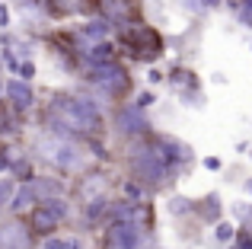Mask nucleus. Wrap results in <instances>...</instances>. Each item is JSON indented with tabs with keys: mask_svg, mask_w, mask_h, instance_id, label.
Instances as JSON below:
<instances>
[{
	"mask_svg": "<svg viewBox=\"0 0 252 249\" xmlns=\"http://www.w3.org/2000/svg\"><path fill=\"white\" fill-rule=\"evenodd\" d=\"M42 131H51L58 137H74V141H102L105 115L102 102L86 93H51L38 112Z\"/></svg>",
	"mask_w": 252,
	"mask_h": 249,
	"instance_id": "obj_1",
	"label": "nucleus"
},
{
	"mask_svg": "<svg viewBox=\"0 0 252 249\" xmlns=\"http://www.w3.org/2000/svg\"><path fill=\"white\" fill-rule=\"evenodd\" d=\"M32 154L38 163H45L48 169H55L58 176H83L86 169H93L86 163V144L74 141V137H58L51 131H42L32 144Z\"/></svg>",
	"mask_w": 252,
	"mask_h": 249,
	"instance_id": "obj_2",
	"label": "nucleus"
},
{
	"mask_svg": "<svg viewBox=\"0 0 252 249\" xmlns=\"http://www.w3.org/2000/svg\"><path fill=\"white\" fill-rule=\"evenodd\" d=\"M125 160H128V169H131V179L141 182L147 192H160V188H169L176 182L179 169H172L166 160L160 156V150L147 141H134L128 144L125 150Z\"/></svg>",
	"mask_w": 252,
	"mask_h": 249,
	"instance_id": "obj_3",
	"label": "nucleus"
},
{
	"mask_svg": "<svg viewBox=\"0 0 252 249\" xmlns=\"http://www.w3.org/2000/svg\"><path fill=\"white\" fill-rule=\"evenodd\" d=\"M80 74L93 87V93H96L99 99H105V102H118V106H122V99L134 90L131 74H128V67H125L122 61L102 64V67H93V70H80Z\"/></svg>",
	"mask_w": 252,
	"mask_h": 249,
	"instance_id": "obj_4",
	"label": "nucleus"
},
{
	"mask_svg": "<svg viewBox=\"0 0 252 249\" xmlns=\"http://www.w3.org/2000/svg\"><path fill=\"white\" fill-rule=\"evenodd\" d=\"M115 42L128 51L131 61H144V64H154L157 58L163 55V48H166L163 35L154 29V26H147V23H137V26H128V29H118Z\"/></svg>",
	"mask_w": 252,
	"mask_h": 249,
	"instance_id": "obj_5",
	"label": "nucleus"
},
{
	"mask_svg": "<svg viewBox=\"0 0 252 249\" xmlns=\"http://www.w3.org/2000/svg\"><path fill=\"white\" fill-rule=\"evenodd\" d=\"M112 131H115L118 137H125V141H147L150 134H157L154 124H150L147 112L144 109H137L134 102H122V106H115V112H112Z\"/></svg>",
	"mask_w": 252,
	"mask_h": 249,
	"instance_id": "obj_6",
	"label": "nucleus"
},
{
	"mask_svg": "<svg viewBox=\"0 0 252 249\" xmlns=\"http://www.w3.org/2000/svg\"><path fill=\"white\" fill-rule=\"evenodd\" d=\"M3 99H6V106H10V112L23 122L26 115L35 109V90H32V83L19 80V77H10V80L3 83Z\"/></svg>",
	"mask_w": 252,
	"mask_h": 249,
	"instance_id": "obj_7",
	"label": "nucleus"
},
{
	"mask_svg": "<svg viewBox=\"0 0 252 249\" xmlns=\"http://www.w3.org/2000/svg\"><path fill=\"white\" fill-rule=\"evenodd\" d=\"M35 246V237H32L26 218H6L0 220V249H32Z\"/></svg>",
	"mask_w": 252,
	"mask_h": 249,
	"instance_id": "obj_8",
	"label": "nucleus"
},
{
	"mask_svg": "<svg viewBox=\"0 0 252 249\" xmlns=\"http://www.w3.org/2000/svg\"><path fill=\"white\" fill-rule=\"evenodd\" d=\"M105 19L118 29H128V26L144 23V6L141 0H105Z\"/></svg>",
	"mask_w": 252,
	"mask_h": 249,
	"instance_id": "obj_9",
	"label": "nucleus"
},
{
	"mask_svg": "<svg viewBox=\"0 0 252 249\" xmlns=\"http://www.w3.org/2000/svg\"><path fill=\"white\" fill-rule=\"evenodd\" d=\"M32 201L35 205H45V201H55V198H67V186H64L61 176H35L32 182H26Z\"/></svg>",
	"mask_w": 252,
	"mask_h": 249,
	"instance_id": "obj_10",
	"label": "nucleus"
},
{
	"mask_svg": "<svg viewBox=\"0 0 252 249\" xmlns=\"http://www.w3.org/2000/svg\"><path fill=\"white\" fill-rule=\"evenodd\" d=\"M150 144H154V147L160 150V156L169 163L172 169H182L185 163L191 160V150L185 147L182 141H176V137H166V134H150Z\"/></svg>",
	"mask_w": 252,
	"mask_h": 249,
	"instance_id": "obj_11",
	"label": "nucleus"
},
{
	"mask_svg": "<svg viewBox=\"0 0 252 249\" xmlns=\"http://www.w3.org/2000/svg\"><path fill=\"white\" fill-rule=\"evenodd\" d=\"M26 224H29V230H32L35 240H48V237H55V233L64 227L61 220L48 211V205H35L29 214H26Z\"/></svg>",
	"mask_w": 252,
	"mask_h": 249,
	"instance_id": "obj_12",
	"label": "nucleus"
},
{
	"mask_svg": "<svg viewBox=\"0 0 252 249\" xmlns=\"http://www.w3.org/2000/svg\"><path fill=\"white\" fill-rule=\"evenodd\" d=\"M195 218L204 227H217L223 220V201L217 192H208L204 198H195Z\"/></svg>",
	"mask_w": 252,
	"mask_h": 249,
	"instance_id": "obj_13",
	"label": "nucleus"
},
{
	"mask_svg": "<svg viewBox=\"0 0 252 249\" xmlns=\"http://www.w3.org/2000/svg\"><path fill=\"white\" fill-rule=\"evenodd\" d=\"M112 205H115V201H112L109 195L86 201V205H83V211H80V224H83V227H99V224L105 227V224L112 220Z\"/></svg>",
	"mask_w": 252,
	"mask_h": 249,
	"instance_id": "obj_14",
	"label": "nucleus"
},
{
	"mask_svg": "<svg viewBox=\"0 0 252 249\" xmlns=\"http://www.w3.org/2000/svg\"><path fill=\"white\" fill-rule=\"evenodd\" d=\"M105 173L99 166H93V169H86V173L77 179V195H80V201L86 205V201H93V198H102L105 195Z\"/></svg>",
	"mask_w": 252,
	"mask_h": 249,
	"instance_id": "obj_15",
	"label": "nucleus"
},
{
	"mask_svg": "<svg viewBox=\"0 0 252 249\" xmlns=\"http://www.w3.org/2000/svg\"><path fill=\"white\" fill-rule=\"evenodd\" d=\"M19 128H23V122H19L16 115L10 112L6 99H0V137H13V134H19Z\"/></svg>",
	"mask_w": 252,
	"mask_h": 249,
	"instance_id": "obj_16",
	"label": "nucleus"
},
{
	"mask_svg": "<svg viewBox=\"0 0 252 249\" xmlns=\"http://www.w3.org/2000/svg\"><path fill=\"white\" fill-rule=\"evenodd\" d=\"M10 176L19 182V186H26V182L35 179V166H32L29 156H16V160H13V166H10Z\"/></svg>",
	"mask_w": 252,
	"mask_h": 249,
	"instance_id": "obj_17",
	"label": "nucleus"
},
{
	"mask_svg": "<svg viewBox=\"0 0 252 249\" xmlns=\"http://www.w3.org/2000/svg\"><path fill=\"white\" fill-rule=\"evenodd\" d=\"M16 192H19V182L13 176H0V211H10Z\"/></svg>",
	"mask_w": 252,
	"mask_h": 249,
	"instance_id": "obj_18",
	"label": "nucleus"
},
{
	"mask_svg": "<svg viewBox=\"0 0 252 249\" xmlns=\"http://www.w3.org/2000/svg\"><path fill=\"white\" fill-rule=\"evenodd\" d=\"M80 10V0H48V16H70Z\"/></svg>",
	"mask_w": 252,
	"mask_h": 249,
	"instance_id": "obj_19",
	"label": "nucleus"
},
{
	"mask_svg": "<svg viewBox=\"0 0 252 249\" xmlns=\"http://www.w3.org/2000/svg\"><path fill=\"white\" fill-rule=\"evenodd\" d=\"M144 192H147V188H144L141 182H134V179H128V182L122 186L125 201H131V205H144Z\"/></svg>",
	"mask_w": 252,
	"mask_h": 249,
	"instance_id": "obj_20",
	"label": "nucleus"
},
{
	"mask_svg": "<svg viewBox=\"0 0 252 249\" xmlns=\"http://www.w3.org/2000/svg\"><path fill=\"white\" fill-rule=\"evenodd\" d=\"M233 237H236V224H230V220H220V224L214 227V240H217L220 246L233 243Z\"/></svg>",
	"mask_w": 252,
	"mask_h": 249,
	"instance_id": "obj_21",
	"label": "nucleus"
},
{
	"mask_svg": "<svg viewBox=\"0 0 252 249\" xmlns=\"http://www.w3.org/2000/svg\"><path fill=\"white\" fill-rule=\"evenodd\" d=\"M169 208H172V214H182V218H189V214H195V198H172L169 201Z\"/></svg>",
	"mask_w": 252,
	"mask_h": 249,
	"instance_id": "obj_22",
	"label": "nucleus"
},
{
	"mask_svg": "<svg viewBox=\"0 0 252 249\" xmlns=\"http://www.w3.org/2000/svg\"><path fill=\"white\" fill-rule=\"evenodd\" d=\"M74 243V237H64V233H55V237L42 240V249H70Z\"/></svg>",
	"mask_w": 252,
	"mask_h": 249,
	"instance_id": "obj_23",
	"label": "nucleus"
},
{
	"mask_svg": "<svg viewBox=\"0 0 252 249\" xmlns=\"http://www.w3.org/2000/svg\"><path fill=\"white\" fill-rule=\"evenodd\" d=\"M233 246L236 249H252V227H236Z\"/></svg>",
	"mask_w": 252,
	"mask_h": 249,
	"instance_id": "obj_24",
	"label": "nucleus"
},
{
	"mask_svg": "<svg viewBox=\"0 0 252 249\" xmlns=\"http://www.w3.org/2000/svg\"><path fill=\"white\" fill-rule=\"evenodd\" d=\"M32 77H35V64H32V61H23V64H19V80L32 83Z\"/></svg>",
	"mask_w": 252,
	"mask_h": 249,
	"instance_id": "obj_25",
	"label": "nucleus"
},
{
	"mask_svg": "<svg viewBox=\"0 0 252 249\" xmlns=\"http://www.w3.org/2000/svg\"><path fill=\"white\" fill-rule=\"evenodd\" d=\"M154 102H157V96H154V93H137L134 106H137V109H144V112H147V106H154Z\"/></svg>",
	"mask_w": 252,
	"mask_h": 249,
	"instance_id": "obj_26",
	"label": "nucleus"
},
{
	"mask_svg": "<svg viewBox=\"0 0 252 249\" xmlns=\"http://www.w3.org/2000/svg\"><path fill=\"white\" fill-rule=\"evenodd\" d=\"M147 80H150V83H166V74H163V70H157V67H150Z\"/></svg>",
	"mask_w": 252,
	"mask_h": 249,
	"instance_id": "obj_27",
	"label": "nucleus"
},
{
	"mask_svg": "<svg viewBox=\"0 0 252 249\" xmlns=\"http://www.w3.org/2000/svg\"><path fill=\"white\" fill-rule=\"evenodd\" d=\"M204 166H208V169H214V173H217V169H220L223 163H220V156H208V160H204Z\"/></svg>",
	"mask_w": 252,
	"mask_h": 249,
	"instance_id": "obj_28",
	"label": "nucleus"
},
{
	"mask_svg": "<svg viewBox=\"0 0 252 249\" xmlns=\"http://www.w3.org/2000/svg\"><path fill=\"white\" fill-rule=\"evenodd\" d=\"M6 23H10V10L0 3V29H6Z\"/></svg>",
	"mask_w": 252,
	"mask_h": 249,
	"instance_id": "obj_29",
	"label": "nucleus"
},
{
	"mask_svg": "<svg viewBox=\"0 0 252 249\" xmlns=\"http://www.w3.org/2000/svg\"><path fill=\"white\" fill-rule=\"evenodd\" d=\"M201 6H208V10H217V6H223V0H198Z\"/></svg>",
	"mask_w": 252,
	"mask_h": 249,
	"instance_id": "obj_30",
	"label": "nucleus"
},
{
	"mask_svg": "<svg viewBox=\"0 0 252 249\" xmlns=\"http://www.w3.org/2000/svg\"><path fill=\"white\" fill-rule=\"evenodd\" d=\"M240 10H243V13H249V16H252V0H243V6H240Z\"/></svg>",
	"mask_w": 252,
	"mask_h": 249,
	"instance_id": "obj_31",
	"label": "nucleus"
},
{
	"mask_svg": "<svg viewBox=\"0 0 252 249\" xmlns=\"http://www.w3.org/2000/svg\"><path fill=\"white\" fill-rule=\"evenodd\" d=\"M70 249H83V240H80V237H74V243H70Z\"/></svg>",
	"mask_w": 252,
	"mask_h": 249,
	"instance_id": "obj_32",
	"label": "nucleus"
},
{
	"mask_svg": "<svg viewBox=\"0 0 252 249\" xmlns=\"http://www.w3.org/2000/svg\"><path fill=\"white\" fill-rule=\"evenodd\" d=\"M246 192H249V195H252V179H249V182H246Z\"/></svg>",
	"mask_w": 252,
	"mask_h": 249,
	"instance_id": "obj_33",
	"label": "nucleus"
},
{
	"mask_svg": "<svg viewBox=\"0 0 252 249\" xmlns=\"http://www.w3.org/2000/svg\"><path fill=\"white\" fill-rule=\"evenodd\" d=\"M0 64H3V55H0Z\"/></svg>",
	"mask_w": 252,
	"mask_h": 249,
	"instance_id": "obj_34",
	"label": "nucleus"
},
{
	"mask_svg": "<svg viewBox=\"0 0 252 249\" xmlns=\"http://www.w3.org/2000/svg\"><path fill=\"white\" fill-rule=\"evenodd\" d=\"M227 249H236V246H227Z\"/></svg>",
	"mask_w": 252,
	"mask_h": 249,
	"instance_id": "obj_35",
	"label": "nucleus"
}]
</instances>
